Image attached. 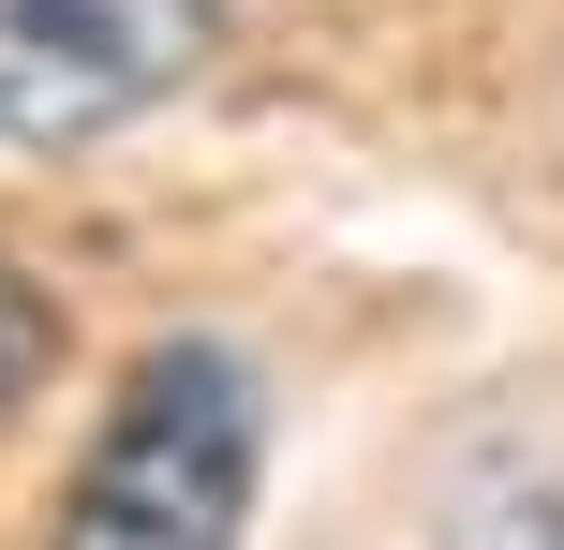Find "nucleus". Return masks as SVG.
I'll list each match as a JSON object with an SVG mask.
<instances>
[{"instance_id":"f257e3e1","label":"nucleus","mask_w":564,"mask_h":550,"mask_svg":"<svg viewBox=\"0 0 564 550\" xmlns=\"http://www.w3.org/2000/svg\"><path fill=\"white\" fill-rule=\"evenodd\" d=\"M268 462V402L224 343H149L134 387L105 402L45 550H238Z\"/></svg>"},{"instance_id":"f03ea898","label":"nucleus","mask_w":564,"mask_h":550,"mask_svg":"<svg viewBox=\"0 0 564 550\" xmlns=\"http://www.w3.org/2000/svg\"><path fill=\"white\" fill-rule=\"evenodd\" d=\"M224 0H0V149H75L208 75Z\"/></svg>"},{"instance_id":"7ed1b4c3","label":"nucleus","mask_w":564,"mask_h":550,"mask_svg":"<svg viewBox=\"0 0 564 550\" xmlns=\"http://www.w3.org/2000/svg\"><path fill=\"white\" fill-rule=\"evenodd\" d=\"M446 550H564V476H490V492H460Z\"/></svg>"},{"instance_id":"20e7f679","label":"nucleus","mask_w":564,"mask_h":550,"mask_svg":"<svg viewBox=\"0 0 564 550\" xmlns=\"http://www.w3.org/2000/svg\"><path fill=\"white\" fill-rule=\"evenodd\" d=\"M45 373H59V298L30 283L15 254H0V417H15V402H30Z\"/></svg>"}]
</instances>
